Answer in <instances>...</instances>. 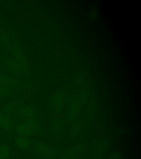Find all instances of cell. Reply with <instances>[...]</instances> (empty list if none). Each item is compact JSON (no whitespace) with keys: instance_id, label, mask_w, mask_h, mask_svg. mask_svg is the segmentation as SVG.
<instances>
[{"instance_id":"cell-1","label":"cell","mask_w":141,"mask_h":159,"mask_svg":"<svg viewBox=\"0 0 141 159\" xmlns=\"http://www.w3.org/2000/svg\"><path fill=\"white\" fill-rule=\"evenodd\" d=\"M15 143L18 148L20 150H25L30 146V142L29 139L25 136L17 137L15 140Z\"/></svg>"},{"instance_id":"cell-13","label":"cell","mask_w":141,"mask_h":159,"mask_svg":"<svg viewBox=\"0 0 141 159\" xmlns=\"http://www.w3.org/2000/svg\"><path fill=\"white\" fill-rule=\"evenodd\" d=\"M109 87H110V89H112V84H110Z\"/></svg>"},{"instance_id":"cell-8","label":"cell","mask_w":141,"mask_h":159,"mask_svg":"<svg viewBox=\"0 0 141 159\" xmlns=\"http://www.w3.org/2000/svg\"><path fill=\"white\" fill-rule=\"evenodd\" d=\"M118 63H119V66H120V67H122L121 62V61H119V62H118Z\"/></svg>"},{"instance_id":"cell-5","label":"cell","mask_w":141,"mask_h":159,"mask_svg":"<svg viewBox=\"0 0 141 159\" xmlns=\"http://www.w3.org/2000/svg\"><path fill=\"white\" fill-rule=\"evenodd\" d=\"M66 18H67V17H66V16L64 15V14H62V15H61V18H62V19L66 20Z\"/></svg>"},{"instance_id":"cell-7","label":"cell","mask_w":141,"mask_h":159,"mask_svg":"<svg viewBox=\"0 0 141 159\" xmlns=\"http://www.w3.org/2000/svg\"><path fill=\"white\" fill-rule=\"evenodd\" d=\"M71 31H72V32H76V30L74 28H73L72 30H71Z\"/></svg>"},{"instance_id":"cell-10","label":"cell","mask_w":141,"mask_h":159,"mask_svg":"<svg viewBox=\"0 0 141 159\" xmlns=\"http://www.w3.org/2000/svg\"><path fill=\"white\" fill-rule=\"evenodd\" d=\"M114 57H115V58H116V59H117V53H116V52H114Z\"/></svg>"},{"instance_id":"cell-4","label":"cell","mask_w":141,"mask_h":159,"mask_svg":"<svg viewBox=\"0 0 141 159\" xmlns=\"http://www.w3.org/2000/svg\"><path fill=\"white\" fill-rule=\"evenodd\" d=\"M108 159H121V155L117 152H112L108 155Z\"/></svg>"},{"instance_id":"cell-6","label":"cell","mask_w":141,"mask_h":159,"mask_svg":"<svg viewBox=\"0 0 141 159\" xmlns=\"http://www.w3.org/2000/svg\"><path fill=\"white\" fill-rule=\"evenodd\" d=\"M76 70V67L74 66H71V71H75Z\"/></svg>"},{"instance_id":"cell-3","label":"cell","mask_w":141,"mask_h":159,"mask_svg":"<svg viewBox=\"0 0 141 159\" xmlns=\"http://www.w3.org/2000/svg\"><path fill=\"white\" fill-rule=\"evenodd\" d=\"M11 152L9 147L6 144H0V159H8Z\"/></svg>"},{"instance_id":"cell-14","label":"cell","mask_w":141,"mask_h":159,"mask_svg":"<svg viewBox=\"0 0 141 159\" xmlns=\"http://www.w3.org/2000/svg\"><path fill=\"white\" fill-rule=\"evenodd\" d=\"M33 33H34V32H35V29H33V32H32Z\"/></svg>"},{"instance_id":"cell-11","label":"cell","mask_w":141,"mask_h":159,"mask_svg":"<svg viewBox=\"0 0 141 159\" xmlns=\"http://www.w3.org/2000/svg\"><path fill=\"white\" fill-rule=\"evenodd\" d=\"M67 60H68V61H71V57H67Z\"/></svg>"},{"instance_id":"cell-9","label":"cell","mask_w":141,"mask_h":159,"mask_svg":"<svg viewBox=\"0 0 141 159\" xmlns=\"http://www.w3.org/2000/svg\"><path fill=\"white\" fill-rule=\"evenodd\" d=\"M77 37L78 38H81V34H79V33H77Z\"/></svg>"},{"instance_id":"cell-2","label":"cell","mask_w":141,"mask_h":159,"mask_svg":"<svg viewBox=\"0 0 141 159\" xmlns=\"http://www.w3.org/2000/svg\"><path fill=\"white\" fill-rule=\"evenodd\" d=\"M16 130L18 134L25 137L29 136L32 133V129L29 127V125H25V124L19 125L16 128Z\"/></svg>"},{"instance_id":"cell-12","label":"cell","mask_w":141,"mask_h":159,"mask_svg":"<svg viewBox=\"0 0 141 159\" xmlns=\"http://www.w3.org/2000/svg\"><path fill=\"white\" fill-rule=\"evenodd\" d=\"M47 26L48 27H50V26H51V25H50V24H47Z\"/></svg>"}]
</instances>
